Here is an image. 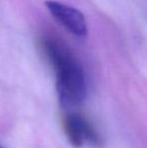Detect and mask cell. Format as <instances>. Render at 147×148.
<instances>
[{
  "instance_id": "3",
  "label": "cell",
  "mask_w": 147,
  "mask_h": 148,
  "mask_svg": "<svg viewBox=\"0 0 147 148\" xmlns=\"http://www.w3.org/2000/svg\"><path fill=\"white\" fill-rule=\"evenodd\" d=\"M44 4L51 16L68 31L77 36H86L88 26L82 12L70 5L53 0H47Z\"/></svg>"
},
{
  "instance_id": "2",
  "label": "cell",
  "mask_w": 147,
  "mask_h": 148,
  "mask_svg": "<svg viewBox=\"0 0 147 148\" xmlns=\"http://www.w3.org/2000/svg\"><path fill=\"white\" fill-rule=\"evenodd\" d=\"M64 132L74 147L80 148L85 144L100 145L101 139L92 123L78 113L65 114L62 120Z\"/></svg>"
},
{
  "instance_id": "1",
  "label": "cell",
  "mask_w": 147,
  "mask_h": 148,
  "mask_svg": "<svg viewBox=\"0 0 147 148\" xmlns=\"http://www.w3.org/2000/svg\"><path fill=\"white\" fill-rule=\"evenodd\" d=\"M39 47L55 73L59 100L64 107H76L87 94L85 74L81 64L53 40L42 38Z\"/></svg>"
},
{
  "instance_id": "4",
  "label": "cell",
  "mask_w": 147,
  "mask_h": 148,
  "mask_svg": "<svg viewBox=\"0 0 147 148\" xmlns=\"http://www.w3.org/2000/svg\"><path fill=\"white\" fill-rule=\"evenodd\" d=\"M0 148H5V147H3V146H2V145H0Z\"/></svg>"
}]
</instances>
